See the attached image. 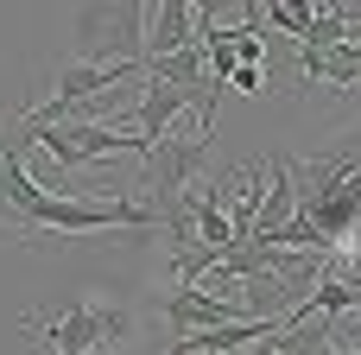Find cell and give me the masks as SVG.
I'll return each mask as SVG.
<instances>
[{
	"label": "cell",
	"instance_id": "6da1fadb",
	"mask_svg": "<svg viewBox=\"0 0 361 355\" xmlns=\"http://www.w3.org/2000/svg\"><path fill=\"white\" fill-rule=\"evenodd\" d=\"M38 146L32 102L0 114V241H51V235H108V229H165L140 197H51L25 152Z\"/></svg>",
	"mask_w": 361,
	"mask_h": 355
},
{
	"label": "cell",
	"instance_id": "7a4b0ae2",
	"mask_svg": "<svg viewBox=\"0 0 361 355\" xmlns=\"http://www.w3.org/2000/svg\"><path fill=\"white\" fill-rule=\"evenodd\" d=\"M146 6H76L70 64H146Z\"/></svg>",
	"mask_w": 361,
	"mask_h": 355
},
{
	"label": "cell",
	"instance_id": "3957f363",
	"mask_svg": "<svg viewBox=\"0 0 361 355\" xmlns=\"http://www.w3.org/2000/svg\"><path fill=\"white\" fill-rule=\"evenodd\" d=\"M203 165H209V140L203 133H190V140H159L152 152H146V165H140V203L165 222V210L203 178Z\"/></svg>",
	"mask_w": 361,
	"mask_h": 355
},
{
	"label": "cell",
	"instance_id": "277c9868",
	"mask_svg": "<svg viewBox=\"0 0 361 355\" xmlns=\"http://www.w3.org/2000/svg\"><path fill=\"white\" fill-rule=\"evenodd\" d=\"M38 146L70 172V165H95L102 152H133V159H146V146H140V133H127V127H95V121H63V127H38Z\"/></svg>",
	"mask_w": 361,
	"mask_h": 355
},
{
	"label": "cell",
	"instance_id": "5b68a950",
	"mask_svg": "<svg viewBox=\"0 0 361 355\" xmlns=\"http://www.w3.org/2000/svg\"><path fill=\"white\" fill-rule=\"evenodd\" d=\"M159 311L171 318V330H178V337L222 330V324H247V318H241V305H235V299H222V292H209V286H171V292L159 299Z\"/></svg>",
	"mask_w": 361,
	"mask_h": 355
},
{
	"label": "cell",
	"instance_id": "8992f818",
	"mask_svg": "<svg viewBox=\"0 0 361 355\" xmlns=\"http://www.w3.org/2000/svg\"><path fill=\"white\" fill-rule=\"evenodd\" d=\"M267 159V197H260V216H254V235L247 248H273V235L292 222L298 210V191H292V152H260Z\"/></svg>",
	"mask_w": 361,
	"mask_h": 355
},
{
	"label": "cell",
	"instance_id": "52a82bcc",
	"mask_svg": "<svg viewBox=\"0 0 361 355\" xmlns=\"http://www.w3.org/2000/svg\"><path fill=\"white\" fill-rule=\"evenodd\" d=\"M38 330L51 337V355H102V299H82V305L44 318Z\"/></svg>",
	"mask_w": 361,
	"mask_h": 355
},
{
	"label": "cell",
	"instance_id": "ba28073f",
	"mask_svg": "<svg viewBox=\"0 0 361 355\" xmlns=\"http://www.w3.org/2000/svg\"><path fill=\"white\" fill-rule=\"evenodd\" d=\"M197 44V0H152L146 6V57H171Z\"/></svg>",
	"mask_w": 361,
	"mask_h": 355
},
{
	"label": "cell",
	"instance_id": "9c48e42d",
	"mask_svg": "<svg viewBox=\"0 0 361 355\" xmlns=\"http://www.w3.org/2000/svg\"><path fill=\"white\" fill-rule=\"evenodd\" d=\"M133 114H140V146L152 152V146L171 133V121H178V114H190V95H184V89H171V83H152V76H146V89H140V102H133Z\"/></svg>",
	"mask_w": 361,
	"mask_h": 355
},
{
	"label": "cell",
	"instance_id": "30bf717a",
	"mask_svg": "<svg viewBox=\"0 0 361 355\" xmlns=\"http://www.w3.org/2000/svg\"><path fill=\"white\" fill-rule=\"evenodd\" d=\"M260 13H267V25H273V32H286V38H298V44L311 38V19H317V6H311V0H273V6H260Z\"/></svg>",
	"mask_w": 361,
	"mask_h": 355
},
{
	"label": "cell",
	"instance_id": "8fae6325",
	"mask_svg": "<svg viewBox=\"0 0 361 355\" xmlns=\"http://www.w3.org/2000/svg\"><path fill=\"white\" fill-rule=\"evenodd\" d=\"M127 337H133V318L121 305H102V349H121Z\"/></svg>",
	"mask_w": 361,
	"mask_h": 355
},
{
	"label": "cell",
	"instance_id": "7c38bea8",
	"mask_svg": "<svg viewBox=\"0 0 361 355\" xmlns=\"http://www.w3.org/2000/svg\"><path fill=\"white\" fill-rule=\"evenodd\" d=\"M260 83H267V70H260V64H241V70L228 76V89H241V95H254Z\"/></svg>",
	"mask_w": 361,
	"mask_h": 355
}]
</instances>
